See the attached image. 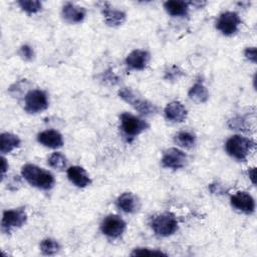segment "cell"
Segmentation results:
<instances>
[{"mask_svg": "<svg viewBox=\"0 0 257 257\" xmlns=\"http://www.w3.org/2000/svg\"><path fill=\"white\" fill-rule=\"evenodd\" d=\"M21 176L29 185L40 190H50L55 184L54 177L50 172L33 164L22 166Z\"/></svg>", "mask_w": 257, "mask_h": 257, "instance_id": "6da1fadb", "label": "cell"}, {"mask_svg": "<svg viewBox=\"0 0 257 257\" xmlns=\"http://www.w3.org/2000/svg\"><path fill=\"white\" fill-rule=\"evenodd\" d=\"M118 96L144 116H151L158 112V107L153 102L136 93L131 87L119 88Z\"/></svg>", "mask_w": 257, "mask_h": 257, "instance_id": "7a4b0ae2", "label": "cell"}, {"mask_svg": "<svg viewBox=\"0 0 257 257\" xmlns=\"http://www.w3.org/2000/svg\"><path fill=\"white\" fill-rule=\"evenodd\" d=\"M254 149L255 142L240 135L232 136L225 144L227 154L237 161H245Z\"/></svg>", "mask_w": 257, "mask_h": 257, "instance_id": "3957f363", "label": "cell"}, {"mask_svg": "<svg viewBox=\"0 0 257 257\" xmlns=\"http://www.w3.org/2000/svg\"><path fill=\"white\" fill-rule=\"evenodd\" d=\"M150 225L154 233L160 237H169L179 228L178 220L171 212H164L154 216Z\"/></svg>", "mask_w": 257, "mask_h": 257, "instance_id": "277c9868", "label": "cell"}, {"mask_svg": "<svg viewBox=\"0 0 257 257\" xmlns=\"http://www.w3.org/2000/svg\"><path fill=\"white\" fill-rule=\"evenodd\" d=\"M149 126V123L144 118L130 112H122L119 115V127L127 140L135 139L148 130Z\"/></svg>", "mask_w": 257, "mask_h": 257, "instance_id": "5b68a950", "label": "cell"}, {"mask_svg": "<svg viewBox=\"0 0 257 257\" xmlns=\"http://www.w3.org/2000/svg\"><path fill=\"white\" fill-rule=\"evenodd\" d=\"M27 221V213L25 208L9 209L3 212L1 220V228L5 233H10L12 230L22 227Z\"/></svg>", "mask_w": 257, "mask_h": 257, "instance_id": "8992f818", "label": "cell"}, {"mask_svg": "<svg viewBox=\"0 0 257 257\" xmlns=\"http://www.w3.org/2000/svg\"><path fill=\"white\" fill-rule=\"evenodd\" d=\"M47 94L41 89L29 90L24 96V109L28 113H38L48 107Z\"/></svg>", "mask_w": 257, "mask_h": 257, "instance_id": "52a82bcc", "label": "cell"}, {"mask_svg": "<svg viewBox=\"0 0 257 257\" xmlns=\"http://www.w3.org/2000/svg\"><path fill=\"white\" fill-rule=\"evenodd\" d=\"M241 25V18L238 13L226 11L221 13L216 20V28L224 35L230 36L236 33Z\"/></svg>", "mask_w": 257, "mask_h": 257, "instance_id": "ba28073f", "label": "cell"}, {"mask_svg": "<svg viewBox=\"0 0 257 257\" xmlns=\"http://www.w3.org/2000/svg\"><path fill=\"white\" fill-rule=\"evenodd\" d=\"M126 228V224L122 218L117 215L110 214L103 218L100 224V230L103 235L108 238L116 239L120 237Z\"/></svg>", "mask_w": 257, "mask_h": 257, "instance_id": "9c48e42d", "label": "cell"}, {"mask_svg": "<svg viewBox=\"0 0 257 257\" xmlns=\"http://www.w3.org/2000/svg\"><path fill=\"white\" fill-rule=\"evenodd\" d=\"M188 161L187 155L178 148L167 149L161 159L162 166L167 169L178 170L185 167Z\"/></svg>", "mask_w": 257, "mask_h": 257, "instance_id": "30bf717a", "label": "cell"}, {"mask_svg": "<svg viewBox=\"0 0 257 257\" xmlns=\"http://www.w3.org/2000/svg\"><path fill=\"white\" fill-rule=\"evenodd\" d=\"M101 14L104 20V23L110 27H116L121 25L126 18V14L119 9H116L108 2L100 3Z\"/></svg>", "mask_w": 257, "mask_h": 257, "instance_id": "8fae6325", "label": "cell"}, {"mask_svg": "<svg viewBox=\"0 0 257 257\" xmlns=\"http://www.w3.org/2000/svg\"><path fill=\"white\" fill-rule=\"evenodd\" d=\"M230 203L235 210L245 214H252L255 210V201L253 197L244 191H239L232 195Z\"/></svg>", "mask_w": 257, "mask_h": 257, "instance_id": "7c38bea8", "label": "cell"}, {"mask_svg": "<svg viewBox=\"0 0 257 257\" xmlns=\"http://www.w3.org/2000/svg\"><path fill=\"white\" fill-rule=\"evenodd\" d=\"M151 60V55L147 50L135 49L125 57V64L134 70L145 69Z\"/></svg>", "mask_w": 257, "mask_h": 257, "instance_id": "4fadbf2b", "label": "cell"}, {"mask_svg": "<svg viewBox=\"0 0 257 257\" xmlns=\"http://www.w3.org/2000/svg\"><path fill=\"white\" fill-rule=\"evenodd\" d=\"M165 116L172 122H183L188 116V110L185 105L178 100L169 102L164 109Z\"/></svg>", "mask_w": 257, "mask_h": 257, "instance_id": "5bb4252c", "label": "cell"}, {"mask_svg": "<svg viewBox=\"0 0 257 257\" xmlns=\"http://www.w3.org/2000/svg\"><path fill=\"white\" fill-rule=\"evenodd\" d=\"M61 15L63 19L68 23H80L86 15L84 7L75 5L73 3H65L61 9Z\"/></svg>", "mask_w": 257, "mask_h": 257, "instance_id": "9a60e30c", "label": "cell"}, {"mask_svg": "<svg viewBox=\"0 0 257 257\" xmlns=\"http://www.w3.org/2000/svg\"><path fill=\"white\" fill-rule=\"evenodd\" d=\"M68 180L78 188H85L91 184V179L87 172L80 166H71L67 169Z\"/></svg>", "mask_w": 257, "mask_h": 257, "instance_id": "2e32d148", "label": "cell"}, {"mask_svg": "<svg viewBox=\"0 0 257 257\" xmlns=\"http://www.w3.org/2000/svg\"><path fill=\"white\" fill-rule=\"evenodd\" d=\"M116 206L124 213H136L140 208L139 198L132 192H124L116 199Z\"/></svg>", "mask_w": 257, "mask_h": 257, "instance_id": "e0dca14e", "label": "cell"}, {"mask_svg": "<svg viewBox=\"0 0 257 257\" xmlns=\"http://www.w3.org/2000/svg\"><path fill=\"white\" fill-rule=\"evenodd\" d=\"M37 141L49 149H58L63 146V138L60 133L54 130H46L37 135Z\"/></svg>", "mask_w": 257, "mask_h": 257, "instance_id": "ac0fdd59", "label": "cell"}, {"mask_svg": "<svg viewBox=\"0 0 257 257\" xmlns=\"http://www.w3.org/2000/svg\"><path fill=\"white\" fill-rule=\"evenodd\" d=\"M190 2L181 0H170L164 3V8L168 14L174 17H182L188 14Z\"/></svg>", "mask_w": 257, "mask_h": 257, "instance_id": "d6986e66", "label": "cell"}, {"mask_svg": "<svg viewBox=\"0 0 257 257\" xmlns=\"http://www.w3.org/2000/svg\"><path fill=\"white\" fill-rule=\"evenodd\" d=\"M21 144L18 136L11 133H2L0 136V152L4 154H9L17 149Z\"/></svg>", "mask_w": 257, "mask_h": 257, "instance_id": "ffe728a7", "label": "cell"}, {"mask_svg": "<svg viewBox=\"0 0 257 257\" xmlns=\"http://www.w3.org/2000/svg\"><path fill=\"white\" fill-rule=\"evenodd\" d=\"M188 95L191 99L197 102H206L209 98V92L202 82H195L189 89Z\"/></svg>", "mask_w": 257, "mask_h": 257, "instance_id": "44dd1931", "label": "cell"}, {"mask_svg": "<svg viewBox=\"0 0 257 257\" xmlns=\"http://www.w3.org/2000/svg\"><path fill=\"white\" fill-rule=\"evenodd\" d=\"M174 142L181 148L190 149L196 143V136L190 131H181L175 135Z\"/></svg>", "mask_w": 257, "mask_h": 257, "instance_id": "7402d4cb", "label": "cell"}, {"mask_svg": "<svg viewBox=\"0 0 257 257\" xmlns=\"http://www.w3.org/2000/svg\"><path fill=\"white\" fill-rule=\"evenodd\" d=\"M47 163H48L49 167H51L52 169L62 171L67 166V159L62 153L55 152L49 156Z\"/></svg>", "mask_w": 257, "mask_h": 257, "instance_id": "603a6c76", "label": "cell"}, {"mask_svg": "<svg viewBox=\"0 0 257 257\" xmlns=\"http://www.w3.org/2000/svg\"><path fill=\"white\" fill-rule=\"evenodd\" d=\"M40 250L43 254L45 255H54L56 254L59 249H60V245L59 243L54 240V239H51V238H46V239H43L41 242H40Z\"/></svg>", "mask_w": 257, "mask_h": 257, "instance_id": "cb8c5ba5", "label": "cell"}, {"mask_svg": "<svg viewBox=\"0 0 257 257\" xmlns=\"http://www.w3.org/2000/svg\"><path fill=\"white\" fill-rule=\"evenodd\" d=\"M17 3L20 8L28 14L37 13L42 8V3L37 0H19Z\"/></svg>", "mask_w": 257, "mask_h": 257, "instance_id": "d4e9b609", "label": "cell"}, {"mask_svg": "<svg viewBox=\"0 0 257 257\" xmlns=\"http://www.w3.org/2000/svg\"><path fill=\"white\" fill-rule=\"evenodd\" d=\"M132 256H167V254L158 249L151 248H136L131 253Z\"/></svg>", "mask_w": 257, "mask_h": 257, "instance_id": "484cf974", "label": "cell"}, {"mask_svg": "<svg viewBox=\"0 0 257 257\" xmlns=\"http://www.w3.org/2000/svg\"><path fill=\"white\" fill-rule=\"evenodd\" d=\"M228 126L232 130H237V131H242V132H246L249 130L247 120L241 116H236V117L231 118L228 121Z\"/></svg>", "mask_w": 257, "mask_h": 257, "instance_id": "4316f807", "label": "cell"}, {"mask_svg": "<svg viewBox=\"0 0 257 257\" xmlns=\"http://www.w3.org/2000/svg\"><path fill=\"white\" fill-rule=\"evenodd\" d=\"M19 54L25 60H31L33 58V56H34V52H33L32 47L27 45V44H24V45H22L20 47Z\"/></svg>", "mask_w": 257, "mask_h": 257, "instance_id": "83f0119b", "label": "cell"}, {"mask_svg": "<svg viewBox=\"0 0 257 257\" xmlns=\"http://www.w3.org/2000/svg\"><path fill=\"white\" fill-rule=\"evenodd\" d=\"M183 74V71L178 66H172L165 73L166 79H178Z\"/></svg>", "mask_w": 257, "mask_h": 257, "instance_id": "f1b7e54d", "label": "cell"}, {"mask_svg": "<svg viewBox=\"0 0 257 257\" xmlns=\"http://www.w3.org/2000/svg\"><path fill=\"white\" fill-rule=\"evenodd\" d=\"M244 56L249 59L250 61H252L253 63H256L257 61V52H256V47L252 46V47H247L244 50Z\"/></svg>", "mask_w": 257, "mask_h": 257, "instance_id": "f546056e", "label": "cell"}, {"mask_svg": "<svg viewBox=\"0 0 257 257\" xmlns=\"http://www.w3.org/2000/svg\"><path fill=\"white\" fill-rule=\"evenodd\" d=\"M209 189L213 194H222V192L224 191L220 184H211Z\"/></svg>", "mask_w": 257, "mask_h": 257, "instance_id": "4dcf8cb0", "label": "cell"}, {"mask_svg": "<svg viewBox=\"0 0 257 257\" xmlns=\"http://www.w3.org/2000/svg\"><path fill=\"white\" fill-rule=\"evenodd\" d=\"M8 167H9V165H8L6 159L2 156L1 157V176H2V179L4 178V176H5V174L8 170Z\"/></svg>", "mask_w": 257, "mask_h": 257, "instance_id": "1f68e13d", "label": "cell"}, {"mask_svg": "<svg viewBox=\"0 0 257 257\" xmlns=\"http://www.w3.org/2000/svg\"><path fill=\"white\" fill-rule=\"evenodd\" d=\"M248 176H249V179L251 180V182L255 185L256 184V168L249 169Z\"/></svg>", "mask_w": 257, "mask_h": 257, "instance_id": "d6a6232c", "label": "cell"}]
</instances>
